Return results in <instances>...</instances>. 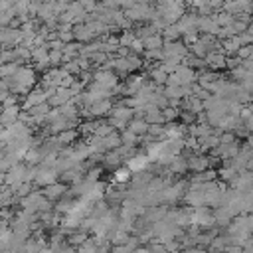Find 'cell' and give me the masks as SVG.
Segmentation results:
<instances>
[{
    "label": "cell",
    "mask_w": 253,
    "mask_h": 253,
    "mask_svg": "<svg viewBox=\"0 0 253 253\" xmlns=\"http://www.w3.org/2000/svg\"><path fill=\"white\" fill-rule=\"evenodd\" d=\"M117 130H125L126 126H128V123L126 121H121V119H117V117H111V121H109Z\"/></svg>",
    "instance_id": "45"
},
{
    "label": "cell",
    "mask_w": 253,
    "mask_h": 253,
    "mask_svg": "<svg viewBox=\"0 0 253 253\" xmlns=\"http://www.w3.org/2000/svg\"><path fill=\"white\" fill-rule=\"evenodd\" d=\"M79 2H81V6H83V8H85L89 14L97 10V2H95V0H79Z\"/></svg>",
    "instance_id": "47"
},
{
    "label": "cell",
    "mask_w": 253,
    "mask_h": 253,
    "mask_svg": "<svg viewBox=\"0 0 253 253\" xmlns=\"http://www.w3.org/2000/svg\"><path fill=\"white\" fill-rule=\"evenodd\" d=\"M73 36H75V40H77V42H81V43L93 42V38H95V34L89 30V26H87L85 22H81V24H75V26H73Z\"/></svg>",
    "instance_id": "16"
},
{
    "label": "cell",
    "mask_w": 253,
    "mask_h": 253,
    "mask_svg": "<svg viewBox=\"0 0 253 253\" xmlns=\"http://www.w3.org/2000/svg\"><path fill=\"white\" fill-rule=\"evenodd\" d=\"M87 233H89V231H85V229L71 233V237H69V243H71V245H75V247H79V245H81V243L87 239Z\"/></svg>",
    "instance_id": "39"
},
{
    "label": "cell",
    "mask_w": 253,
    "mask_h": 253,
    "mask_svg": "<svg viewBox=\"0 0 253 253\" xmlns=\"http://www.w3.org/2000/svg\"><path fill=\"white\" fill-rule=\"evenodd\" d=\"M176 75L180 77L182 85H190V83H194V79H196V71H194V67H190L188 63H180V65L176 67Z\"/></svg>",
    "instance_id": "17"
},
{
    "label": "cell",
    "mask_w": 253,
    "mask_h": 253,
    "mask_svg": "<svg viewBox=\"0 0 253 253\" xmlns=\"http://www.w3.org/2000/svg\"><path fill=\"white\" fill-rule=\"evenodd\" d=\"M160 34H162L164 40H178V38L182 36L180 30H178V24H166V26L160 30Z\"/></svg>",
    "instance_id": "29"
},
{
    "label": "cell",
    "mask_w": 253,
    "mask_h": 253,
    "mask_svg": "<svg viewBox=\"0 0 253 253\" xmlns=\"http://www.w3.org/2000/svg\"><path fill=\"white\" fill-rule=\"evenodd\" d=\"M158 2H160V0H158Z\"/></svg>",
    "instance_id": "53"
},
{
    "label": "cell",
    "mask_w": 253,
    "mask_h": 253,
    "mask_svg": "<svg viewBox=\"0 0 253 253\" xmlns=\"http://www.w3.org/2000/svg\"><path fill=\"white\" fill-rule=\"evenodd\" d=\"M57 178H59V170H57L55 166H43V164H40L34 182L43 188V186H47V184L57 182Z\"/></svg>",
    "instance_id": "4"
},
{
    "label": "cell",
    "mask_w": 253,
    "mask_h": 253,
    "mask_svg": "<svg viewBox=\"0 0 253 253\" xmlns=\"http://www.w3.org/2000/svg\"><path fill=\"white\" fill-rule=\"evenodd\" d=\"M77 130L75 128H65V130H61V132H57L55 136H57V140L63 144V146H67V144H73L75 140H77Z\"/></svg>",
    "instance_id": "26"
},
{
    "label": "cell",
    "mask_w": 253,
    "mask_h": 253,
    "mask_svg": "<svg viewBox=\"0 0 253 253\" xmlns=\"http://www.w3.org/2000/svg\"><path fill=\"white\" fill-rule=\"evenodd\" d=\"M130 178H132V170H130L128 166H119V168H115V174H113V182H115V184H126Z\"/></svg>",
    "instance_id": "24"
},
{
    "label": "cell",
    "mask_w": 253,
    "mask_h": 253,
    "mask_svg": "<svg viewBox=\"0 0 253 253\" xmlns=\"http://www.w3.org/2000/svg\"><path fill=\"white\" fill-rule=\"evenodd\" d=\"M217 174L221 176V180H225V182H231V180H233V178H235V176L239 174V170H237V168H235V166H233V164L229 162V164H227L225 168H221V170H219Z\"/></svg>",
    "instance_id": "32"
},
{
    "label": "cell",
    "mask_w": 253,
    "mask_h": 253,
    "mask_svg": "<svg viewBox=\"0 0 253 253\" xmlns=\"http://www.w3.org/2000/svg\"><path fill=\"white\" fill-rule=\"evenodd\" d=\"M134 2H146V0H134Z\"/></svg>",
    "instance_id": "52"
},
{
    "label": "cell",
    "mask_w": 253,
    "mask_h": 253,
    "mask_svg": "<svg viewBox=\"0 0 253 253\" xmlns=\"http://www.w3.org/2000/svg\"><path fill=\"white\" fill-rule=\"evenodd\" d=\"M26 170H28V164H22V162H14L8 170H6V184L16 188L18 184H22L26 180Z\"/></svg>",
    "instance_id": "6"
},
{
    "label": "cell",
    "mask_w": 253,
    "mask_h": 253,
    "mask_svg": "<svg viewBox=\"0 0 253 253\" xmlns=\"http://www.w3.org/2000/svg\"><path fill=\"white\" fill-rule=\"evenodd\" d=\"M49 99V95H47V91L40 85V87H32L28 93H26V97H24V109H30V107H34V105H40V103H45Z\"/></svg>",
    "instance_id": "7"
},
{
    "label": "cell",
    "mask_w": 253,
    "mask_h": 253,
    "mask_svg": "<svg viewBox=\"0 0 253 253\" xmlns=\"http://www.w3.org/2000/svg\"><path fill=\"white\" fill-rule=\"evenodd\" d=\"M146 59H150V61H162L164 59V51H162V47H158V49H144V53H142Z\"/></svg>",
    "instance_id": "36"
},
{
    "label": "cell",
    "mask_w": 253,
    "mask_h": 253,
    "mask_svg": "<svg viewBox=\"0 0 253 253\" xmlns=\"http://www.w3.org/2000/svg\"><path fill=\"white\" fill-rule=\"evenodd\" d=\"M97 121H91V119H87V121H83L81 125H79V132L81 134H85V136H89V134H93L95 132V128H97Z\"/></svg>",
    "instance_id": "34"
},
{
    "label": "cell",
    "mask_w": 253,
    "mask_h": 253,
    "mask_svg": "<svg viewBox=\"0 0 253 253\" xmlns=\"http://www.w3.org/2000/svg\"><path fill=\"white\" fill-rule=\"evenodd\" d=\"M103 6H107V8H123V0H103Z\"/></svg>",
    "instance_id": "49"
},
{
    "label": "cell",
    "mask_w": 253,
    "mask_h": 253,
    "mask_svg": "<svg viewBox=\"0 0 253 253\" xmlns=\"http://www.w3.org/2000/svg\"><path fill=\"white\" fill-rule=\"evenodd\" d=\"M93 81H97V83H101V85H105V87H109V89H115V87L119 85L117 73H113L111 69H103V67L93 73Z\"/></svg>",
    "instance_id": "8"
},
{
    "label": "cell",
    "mask_w": 253,
    "mask_h": 253,
    "mask_svg": "<svg viewBox=\"0 0 253 253\" xmlns=\"http://www.w3.org/2000/svg\"><path fill=\"white\" fill-rule=\"evenodd\" d=\"M101 170H103V168H99V166H97V168H91V170L87 172L85 180H89V182H97V180H99V174H101Z\"/></svg>",
    "instance_id": "46"
},
{
    "label": "cell",
    "mask_w": 253,
    "mask_h": 253,
    "mask_svg": "<svg viewBox=\"0 0 253 253\" xmlns=\"http://www.w3.org/2000/svg\"><path fill=\"white\" fill-rule=\"evenodd\" d=\"M128 47H130V53H136V55H142L144 53V42L140 38H134Z\"/></svg>",
    "instance_id": "41"
},
{
    "label": "cell",
    "mask_w": 253,
    "mask_h": 253,
    "mask_svg": "<svg viewBox=\"0 0 253 253\" xmlns=\"http://www.w3.org/2000/svg\"><path fill=\"white\" fill-rule=\"evenodd\" d=\"M10 166H12V162H10L8 154H6V150H4V152H0V170H2V172H6Z\"/></svg>",
    "instance_id": "44"
},
{
    "label": "cell",
    "mask_w": 253,
    "mask_h": 253,
    "mask_svg": "<svg viewBox=\"0 0 253 253\" xmlns=\"http://www.w3.org/2000/svg\"><path fill=\"white\" fill-rule=\"evenodd\" d=\"M65 190H67L65 182H53V184H47V186H43V190H42V192H43V196H45L47 200L55 202V200L63 198Z\"/></svg>",
    "instance_id": "11"
},
{
    "label": "cell",
    "mask_w": 253,
    "mask_h": 253,
    "mask_svg": "<svg viewBox=\"0 0 253 253\" xmlns=\"http://www.w3.org/2000/svg\"><path fill=\"white\" fill-rule=\"evenodd\" d=\"M148 162H150V158H148L146 152H136V154H130L126 158V166L132 170V174L134 172H140V170H146L148 168Z\"/></svg>",
    "instance_id": "10"
},
{
    "label": "cell",
    "mask_w": 253,
    "mask_h": 253,
    "mask_svg": "<svg viewBox=\"0 0 253 253\" xmlns=\"http://www.w3.org/2000/svg\"><path fill=\"white\" fill-rule=\"evenodd\" d=\"M249 144H251V146H253V132H251V142H249Z\"/></svg>",
    "instance_id": "51"
},
{
    "label": "cell",
    "mask_w": 253,
    "mask_h": 253,
    "mask_svg": "<svg viewBox=\"0 0 253 253\" xmlns=\"http://www.w3.org/2000/svg\"><path fill=\"white\" fill-rule=\"evenodd\" d=\"M184 132H186V126H184V125H176V123L172 121V123H168V126H166L164 138H182Z\"/></svg>",
    "instance_id": "25"
},
{
    "label": "cell",
    "mask_w": 253,
    "mask_h": 253,
    "mask_svg": "<svg viewBox=\"0 0 253 253\" xmlns=\"http://www.w3.org/2000/svg\"><path fill=\"white\" fill-rule=\"evenodd\" d=\"M71 97H73V91H71L69 87H57L55 93L47 99V103H49L51 107H61V105L67 103Z\"/></svg>",
    "instance_id": "12"
},
{
    "label": "cell",
    "mask_w": 253,
    "mask_h": 253,
    "mask_svg": "<svg viewBox=\"0 0 253 253\" xmlns=\"http://www.w3.org/2000/svg\"><path fill=\"white\" fill-rule=\"evenodd\" d=\"M198 22H200V16H196V14H184L176 24H178L180 34L184 36V34H190V32H200L198 30Z\"/></svg>",
    "instance_id": "9"
},
{
    "label": "cell",
    "mask_w": 253,
    "mask_h": 253,
    "mask_svg": "<svg viewBox=\"0 0 253 253\" xmlns=\"http://www.w3.org/2000/svg\"><path fill=\"white\" fill-rule=\"evenodd\" d=\"M111 132H115V126H113L111 123H99L93 134H97V136L103 138V136H107V134H111Z\"/></svg>",
    "instance_id": "35"
},
{
    "label": "cell",
    "mask_w": 253,
    "mask_h": 253,
    "mask_svg": "<svg viewBox=\"0 0 253 253\" xmlns=\"http://www.w3.org/2000/svg\"><path fill=\"white\" fill-rule=\"evenodd\" d=\"M22 30L20 28H12V26H4L0 28V45L2 47H14L18 43H22Z\"/></svg>",
    "instance_id": "5"
},
{
    "label": "cell",
    "mask_w": 253,
    "mask_h": 253,
    "mask_svg": "<svg viewBox=\"0 0 253 253\" xmlns=\"http://www.w3.org/2000/svg\"><path fill=\"white\" fill-rule=\"evenodd\" d=\"M18 67H20V63H18V61L2 63V65H0V79H8V77H12V75L18 71Z\"/></svg>",
    "instance_id": "30"
},
{
    "label": "cell",
    "mask_w": 253,
    "mask_h": 253,
    "mask_svg": "<svg viewBox=\"0 0 253 253\" xmlns=\"http://www.w3.org/2000/svg\"><path fill=\"white\" fill-rule=\"evenodd\" d=\"M36 77H38V75H36V69L20 65L18 71H16L12 77H8V89H10V93L26 95V93L36 85V81H38Z\"/></svg>",
    "instance_id": "1"
},
{
    "label": "cell",
    "mask_w": 253,
    "mask_h": 253,
    "mask_svg": "<svg viewBox=\"0 0 253 253\" xmlns=\"http://www.w3.org/2000/svg\"><path fill=\"white\" fill-rule=\"evenodd\" d=\"M4 128H6V126H4V125H2V123H0V134H2V132H4Z\"/></svg>",
    "instance_id": "50"
},
{
    "label": "cell",
    "mask_w": 253,
    "mask_h": 253,
    "mask_svg": "<svg viewBox=\"0 0 253 253\" xmlns=\"http://www.w3.org/2000/svg\"><path fill=\"white\" fill-rule=\"evenodd\" d=\"M18 115H20V107H18V105L4 107V109L0 111V123H2L4 126H8V125H12L14 121H18Z\"/></svg>",
    "instance_id": "19"
},
{
    "label": "cell",
    "mask_w": 253,
    "mask_h": 253,
    "mask_svg": "<svg viewBox=\"0 0 253 253\" xmlns=\"http://www.w3.org/2000/svg\"><path fill=\"white\" fill-rule=\"evenodd\" d=\"M192 223L202 229H210L215 223V215L206 206H198V208H192Z\"/></svg>",
    "instance_id": "3"
},
{
    "label": "cell",
    "mask_w": 253,
    "mask_h": 253,
    "mask_svg": "<svg viewBox=\"0 0 253 253\" xmlns=\"http://www.w3.org/2000/svg\"><path fill=\"white\" fill-rule=\"evenodd\" d=\"M14 192H16V196L18 198H24V196H28L30 192H32V182H22V184H18L16 188H14Z\"/></svg>",
    "instance_id": "40"
},
{
    "label": "cell",
    "mask_w": 253,
    "mask_h": 253,
    "mask_svg": "<svg viewBox=\"0 0 253 253\" xmlns=\"http://www.w3.org/2000/svg\"><path fill=\"white\" fill-rule=\"evenodd\" d=\"M134 38H136V34H132V32H128V30H126V32H123V34L119 36V43L128 47V45L132 43V40H134Z\"/></svg>",
    "instance_id": "43"
},
{
    "label": "cell",
    "mask_w": 253,
    "mask_h": 253,
    "mask_svg": "<svg viewBox=\"0 0 253 253\" xmlns=\"http://www.w3.org/2000/svg\"><path fill=\"white\" fill-rule=\"evenodd\" d=\"M111 109H113V103H111V99H99V101H95L93 105H89V113H91V117L95 119V117H103V115H111Z\"/></svg>",
    "instance_id": "13"
},
{
    "label": "cell",
    "mask_w": 253,
    "mask_h": 253,
    "mask_svg": "<svg viewBox=\"0 0 253 253\" xmlns=\"http://www.w3.org/2000/svg\"><path fill=\"white\" fill-rule=\"evenodd\" d=\"M148 123L144 121V119H138V117H132L130 121H128V128L132 130V132H136L138 136H144L146 132H148Z\"/></svg>",
    "instance_id": "22"
},
{
    "label": "cell",
    "mask_w": 253,
    "mask_h": 253,
    "mask_svg": "<svg viewBox=\"0 0 253 253\" xmlns=\"http://www.w3.org/2000/svg\"><path fill=\"white\" fill-rule=\"evenodd\" d=\"M123 144V140H121V134L119 132H111V134H107V136H103L101 138V148L107 152V150H115V148H119Z\"/></svg>",
    "instance_id": "21"
},
{
    "label": "cell",
    "mask_w": 253,
    "mask_h": 253,
    "mask_svg": "<svg viewBox=\"0 0 253 253\" xmlns=\"http://www.w3.org/2000/svg\"><path fill=\"white\" fill-rule=\"evenodd\" d=\"M59 63H63V49H49V65L57 67Z\"/></svg>",
    "instance_id": "37"
},
{
    "label": "cell",
    "mask_w": 253,
    "mask_h": 253,
    "mask_svg": "<svg viewBox=\"0 0 253 253\" xmlns=\"http://www.w3.org/2000/svg\"><path fill=\"white\" fill-rule=\"evenodd\" d=\"M186 160H188V170H192V172H204L210 166V158H206L202 154H190Z\"/></svg>",
    "instance_id": "15"
},
{
    "label": "cell",
    "mask_w": 253,
    "mask_h": 253,
    "mask_svg": "<svg viewBox=\"0 0 253 253\" xmlns=\"http://www.w3.org/2000/svg\"><path fill=\"white\" fill-rule=\"evenodd\" d=\"M144 42V49H158V47H162L164 45V38H162V34H152V36H148L146 40H142Z\"/></svg>",
    "instance_id": "27"
},
{
    "label": "cell",
    "mask_w": 253,
    "mask_h": 253,
    "mask_svg": "<svg viewBox=\"0 0 253 253\" xmlns=\"http://www.w3.org/2000/svg\"><path fill=\"white\" fill-rule=\"evenodd\" d=\"M123 160H125V156L121 154L119 148H115V150H107V152L103 154V164H105L107 168H119Z\"/></svg>",
    "instance_id": "18"
},
{
    "label": "cell",
    "mask_w": 253,
    "mask_h": 253,
    "mask_svg": "<svg viewBox=\"0 0 253 253\" xmlns=\"http://www.w3.org/2000/svg\"><path fill=\"white\" fill-rule=\"evenodd\" d=\"M24 160H26V164H30V166L42 164V160H43L42 148H40V146H30V148L26 150V154H24Z\"/></svg>",
    "instance_id": "20"
},
{
    "label": "cell",
    "mask_w": 253,
    "mask_h": 253,
    "mask_svg": "<svg viewBox=\"0 0 253 253\" xmlns=\"http://www.w3.org/2000/svg\"><path fill=\"white\" fill-rule=\"evenodd\" d=\"M204 59H206V65H210L211 69H223V67H227V57L221 51H208V55Z\"/></svg>",
    "instance_id": "14"
},
{
    "label": "cell",
    "mask_w": 253,
    "mask_h": 253,
    "mask_svg": "<svg viewBox=\"0 0 253 253\" xmlns=\"http://www.w3.org/2000/svg\"><path fill=\"white\" fill-rule=\"evenodd\" d=\"M215 18V22L219 24V28L221 26H229L231 22H233V16L229 14V12H223V14H217V16H213Z\"/></svg>",
    "instance_id": "42"
},
{
    "label": "cell",
    "mask_w": 253,
    "mask_h": 253,
    "mask_svg": "<svg viewBox=\"0 0 253 253\" xmlns=\"http://www.w3.org/2000/svg\"><path fill=\"white\" fill-rule=\"evenodd\" d=\"M162 115H164V123H172V121H176V119L180 117V109L168 105V107L162 109Z\"/></svg>",
    "instance_id": "33"
},
{
    "label": "cell",
    "mask_w": 253,
    "mask_h": 253,
    "mask_svg": "<svg viewBox=\"0 0 253 253\" xmlns=\"http://www.w3.org/2000/svg\"><path fill=\"white\" fill-rule=\"evenodd\" d=\"M166 168H168V172H174V174H184V172L188 170V160L176 154V156L170 160V164H168Z\"/></svg>",
    "instance_id": "23"
},
{
    "label": "cell",
    "mask_w": 253,
    "mask_h": 253,
    "mask_svg": "<svg viewBox=\"0 0 253 253\" xmlns=\"http://www.w3.org/2000/svg\"><path fill=\"white\" fill-rule=\"evenodd\" d=\"M150 77H152V81H154L156 85H166L168 73H166L160 65H156V67H152V69H150Z\"/></svg>",
    "instance_id": "31"
},
{
    "label": "cell",
    "mask_w": 253,
    "mask_h": 253,
    "mask_svg": "<svg viewBox=\"0 0 253 253\" xmlns=\"http://www.w3.org/2000/svg\"><path fill=\"white\" fill-rule=\"evenodd\" d=\"M125 16L130 20V22H144V20H152L156 16V12L146 4V2H136L132 4L130 8H125Z\"/></svg>",
    "instance_id": "2"
},
{
    "label": "cell",
    "mask_w": 253,
    "mask_h": 253,
    "mask_svg": "<svg viewBox=\"0 0 253 253\" xmlns=\"http://www.w3.org/2000/svg\"><path fill=\"white\" fill-rule=\"evenodd\" d=\"M71 208H73V200H69V198L61 200V198H59V202H57V206H55V211H57V213H67V211H71Z\"/></svg>",
    "instance_id": "38"
},
{
    "label": "cell",
    "mask_w": 253,
    "mask_h": 253,
    "mask_svg": "<svg viewBox=\"0 0 253 253\" xmlns=\"http://www.w3.org/2000/svg\"><path fill=\"white\" fill-rule=\"evenodd\" d=\"M235 140V132H221L219 134V142L227 144V142H233Z\"/></svg>",
    "instance_id": "48"
},
{
    "label": "cell",
    "mask_w": 253,
    "mask_h": 253,
    "mask_svg": "<svg viewBox=\"0 0 253 253\" xmlns=\"http://www.w3.org/2000/svg\"><path fill=\"white\" fill-rule=\"evenodd\" d=\"M138 138H140V136H138L136 132H132L128 126H126L125 130H121V140H123V144H125V146L134 148V146H136V142H138Z\"/></svg>",
    "instance_id": "28"
}]
</instances>
